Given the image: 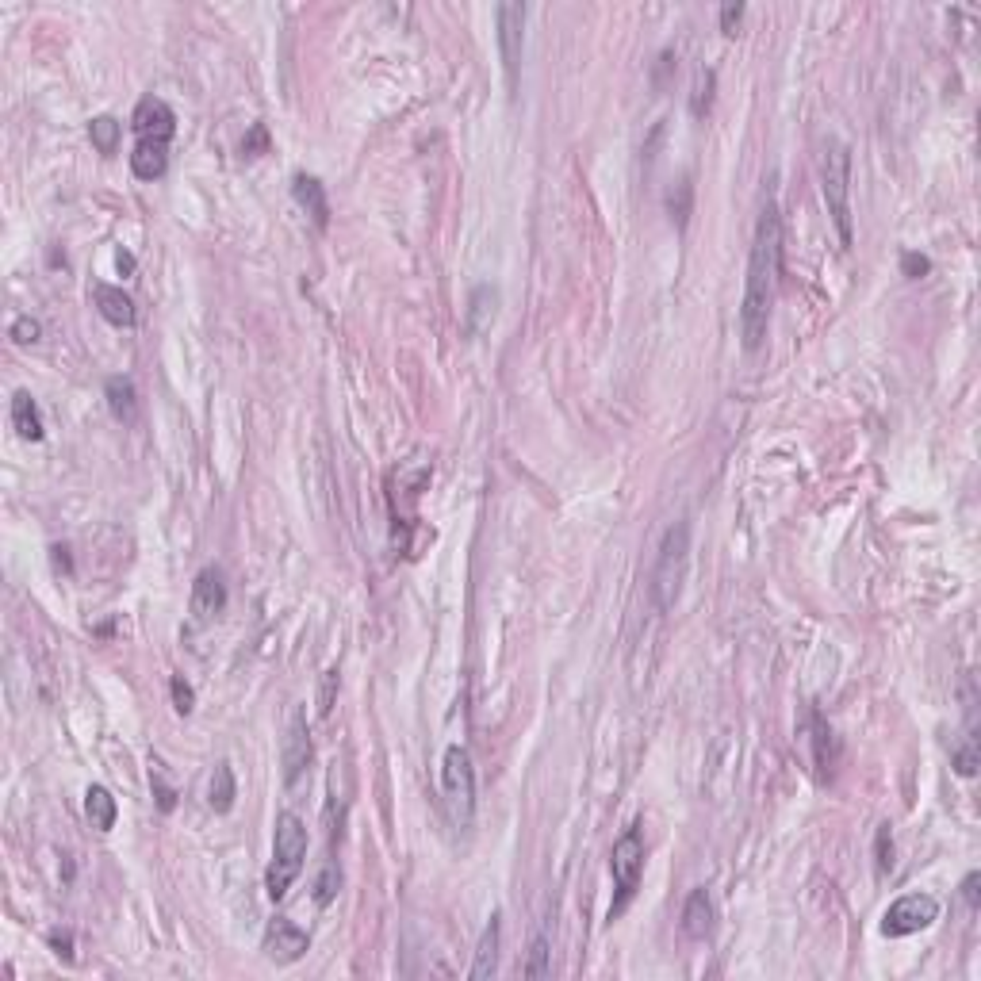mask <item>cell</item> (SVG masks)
I'll return each instance as SVG.
<instances>
[{
	"mask_svg": "<svg viewBox=\"0 0 981 981\" xmlns=\"http://www.w3.org/2000/svg\"><path fill=\"white\" fill-rule=\"evenodd\" d=\"M778 273H782V215H778L775 196H767L759 207L752 257H748V280H744V303H740V338H744L748 353H755L767 338Z\"/></svg>",
	"mask_w": 981,
	"mask_h": 981,
	"instance_id": "cell-1",
	"label": "cell"
},
{
	"mask_svg": "<svg viewBox=\"0 0 981 981\" xmlns=\"http://www.w3.org/2000/svg\"><path fill=\"white\" fill-rule=\"evenodd\" d=\"M307 863V824L296 813H280L273 828V863L265 870V890L273 901H284L288 890L296 886Z\"/></svg>",
	"mask_w": 981,
	"mask_h": 981,
	"instance_id": "cell-2",
	"label": "cell"
},
{
	"mask_svg": "<svg viewBox=\"0 0 981 981\" xmlns=\"http://www.w3.org/2000/svg\"><path fill=\"white\" fill-rule=\"evenodd\" d=\"M686 560H690V525L675 522L660 541V552H656V564H652V579H648V594H652V606L667 614L679 594H683V579H686Z\"/></svg>",
	"mask_w": 981,
	"mask_h": 981,
	"instance_id": "cell-3",
	"label": "cell"
},
{
	"mask_svg": "<svg viewBox=\"0 0 981 981\" xmlns=\"http://www.w3.org/2000/svg\"><path fill=\"white\" fill-rule=\"evenodd\" d=\"M821 188L832 227L840 234V246L851 250V242H855V230H851V150L844 142H828L821 161Z\"/></svg>",
	"mask_w": 981,
	"mask_h": 981,
	"instance_id": "cell-4",
	"label": "cell"
},
{
	"mask_svg": "<svg viewBox=\"0 0 981 981\" xmlns=\"http://www.w3.org/2000/svg\"><path fill=\"white\" fill-rule=\"evenodd\" d=\"M441 790H445V805L453 813V824L468 828L472 817H476V767H472V755L468 748L453 744L445 752V763H441Z\"/></svg>",
	"mask_w": 981,
	"mask_h": 981,
	"instance_id": "cell-5",
	"label": "cell"
},
{
	"mask_svg": "<svg viewBox=\"0 0 981 981\" xmlns=\"http://www.w3.org/2000/svg\"><path fill=\"white\" fill-rule=\"evenodd\" d=\"M610 874H614V886H617V897L614 905H610V920H617V916L629 909V901H633V893L640 886V874H644V832H640V824L625 828L617 836L614 851H610Z\"/></svg>",
	"mask_w": 981,
	"mask_h": 981,
	"instance_id": "cell-6",
	"label": "cell"
},
{
	"mask_svg": "<svg viewBox=\"0 0 981 981\" xmlns=\"http://www.w3.org/2000/svg\"><path fill=\"white\" fill-rule=\"evenodd\" d=\"M936 920H939V901L932 893H905V897H897L890 909H886V916H882V936H890V939L913 936V932L936 924Z\"/></svg>",
	"mask_w": 981,
	"mask_h": 981,
	"instance_id": "cell-7",
	"label": "cell"
},
{
	"mask_svg": "<svg viewBox=\"0 0 981 981\" xmlns=\"http://www.w3.org/2000/svg\"><path fill=\"white\" fill-rule=\"evenodd\" d=\"M495 23H499V54H502V69H506V85L514 92L518 89V66H522V43H525V4H499L495 8Z\"/></svg>",
	"mask_w": 981,
	"mask_h": 981,
	"instance_id": "cell-8",
	"label": "cell"
},
{
	"mask_svg": "<svg viewBox=\"0 0 981 981\" xmlns=\"http://www.w3.org/2000/svg\"><path fill=\"white\" fill-rule=\"evenodd\" d=\"M311 732H307V717L303 709H292L288 729H284V744H280V763H284V786H299L307 767H311Z\"/></svg>",
	"mask_w": 981,
	"mask_h": 981,
	"instance_id": "cell-9",
	"label": "cell"
},
{
	"mask_svg": "<svg viewBox=\"0 0 981 981\" xmlns=\"http://www.w3.org/2000/svg\"><path fill=\"white\" fill-rule=\"evenodd\" d=\"M307 947H311V936L299 928L296 920H288V916H276L269 920V928H265V939H261V951L269 955L273 962L280 966H292L307 955Z\"/></svg>",
	"mask_w": 981,
	"mask_h": 981,
	"instance_id": "cell-10",
	"label": "cell"
},
{
	"mask_svg": "<svg viewBox=\"0 0 981 981\" xmlns=\"http://www.w3.org/2000/svg\"><path fill=\"white\" fill-rule=\"evenodd\" d=\"M131 127H135L138 142H165L169 146V138L177 135V115L161 96H146V100H138Z\"/></svg>",
	"mask_w": 981,
	"mask_h": 981,
	"instance_id": "cell-11",
	"label": "cell"
},
{
	"mask_svg": "<svg viewBox=\"0 0 981 981\" xmlns=\"http://www.w3.org/2000/svg\"><path fill=\"white\" fill-rule=\"evenodd\" d=\"M227 610V583H223V571L204 568L192 583V617L196 621H215V617Z\"/></svg>",
	"mask_w": 981,
	"mask_h": 981,
	"instance_id": "cell-12",
	"label": "cell"
},
{
	"mask_svg": "<svg viewBox=\"0 0 981 981\" xmlns=\"http://www.w3.org/2000/svg\"><path fill=\"white\" fill-rule=\"evenodd\" d=\"M92 303H96V311H100V319L119 326V330H127V326H135V299L127 296L123 288H115V284H96L92 288Z\"/></svg>",
	"mask_w": 981,
	"mask_h": 981,
	"instance_id": "cell-13",
	"label": "cell"
},
{
	"mask_svg": "<svg viewBox=\"0 0 981 981\" xmlns=\"http://www.w3.org/2000/svg\"><path fill=\"white\" fill-rule=\"evenodd\" d=\"M499 943H502V916L495 913L491 920H487V928H483L480 947H476V962H472L468 978H472V981L495 978V970H499Z\"/></svg>",
	"mask_w": 981,
	"mask_h": 981,
	"instance_id": "cell-14",
	"label": "cell"
},
{
	"mask_svg": "<svg viewBox=\"0 0 981 981\" xmlns=\"http://www.w3.org/2000/svg\"><path fill=\"white\" fill-rule=\"evenodd\" d=\"M292 196H296V204L315 219V227L326 230L330 223V204H326V188H322L315 177H307V173H299L296 181H292Z\"/></svg>",
	"mask_w": 981,
	"mask_h": 981,
	"instance_id": "cell-15",
	"label": "cell"
},
{
	"mask_svg": "<svg viewBox=\"0 0 981 981\" xmlns=\"http://www.w3.org/2000/svg\"><path fill=\"white\" fill-rule=\"evenodd\" d=\"M709 932H713V901H709V890H694L683 905V936L706 939Z\"/></svg>",
	"mask_w": 981,
	"mask_h": 981,
	"instance_id": "cell-16",
	"label": "cell"
},
{
	"mask_svg": "<svg viewBox=\"0 0 981 981\" xmlns=\"http://www.w3.org/2000/svg\"><path fill=\"white\" fill-rule=\"evenodd\" d=\"M12 430L23 437V441H43V414H39V403L31 399V391H16L12 395Z\"/></svg>",
	"mask_w": 981,
	"mask_h": 981,
	"instance_id": "cell-17",
	"label": "cell"
},
{
	"mask_svg": "<svg viewBox=\"0 0 981 981\" xmlns=\"http://www.w3.org/2000/svg\"><path fill=\"white\" fill-rule=\"evenodd\" d=\"M169 169V146L165 142H138L131 154V173L138 181H158Z\"/></svg>",
	"mask_w": 981,
	"mask_h": 981,
	"instance_id": "cell-18",
	"label": "cell"
},
{
	"mask_svg": "<svg viewBox=\"0 0 981 981\" xmlns=\"http://www.w3.org/2000/svg\"><path fill=\"white\" fill-rule=\"evenodd\" d=\"M495 307H499V292H495L491 284H480V288L472 292V299H468V322H464L472 338H480V334L491 330V322H495Z\"/></svg>",
	"mask_w": 981,
	"mask_h": 981,
	"instance_id": "cell-19",
	"label": "cell"
},
{
	"mask_svg": "<svg viewBox=\"0 0 981 981\" xmlns=\"http://www.w3.org/2000/svg\"><path fill=\"white\" fill-rule=\"evenodd\" d=\"M104 395H108V411H112L115 422H135V418H138V391H135V384H131L127 376H112V380H108V388H104Z\"/></svg>",
	"mask_w": 981,
	"mask_h": 981,
	"instance_id": "cell-20",
	"label": "cell"
},
{
	"mask_svg": "<svg viewBox=\"0 0 981 981\" xmlns=\"http://www.w3.org/2000/svg\"><path fill=\"white\" fill-rule=\"evenodd\" d=\"M234 798H238V786H234L230 763H215L211 786H207V805H211L215 813H230V809H234Z\"/></svg>",
	"mask_w": 981,
	"mask_h": 981,
	"instance_id": "cell-21",
	"label": "cell"
},
{
	"mask_svg": "<svg viewBox=\"0 0 981 981\" xmlns=\"http://www.w3.org/2000/svg\"><path fill=\"white\" fill-rule=\"evenodd\" d=\"M85 813H89L92 828L112 832L115 817H119V805H115V798L104 790V786H89V790H85Z\"/></svg>",
	"mask_w": 981,
	"mask_h": 981,
	"instance_id": "cell-22",
	"label": "cell"
},
{
	"mask_svg": "<svg viewBox=\"0 0 981 981\" xmlns=\"http://www.w3.org/2000/svg\"><path fill=\"white\" fill-rule=\"evenodd\" d=\"M89 138L100 154H115L119 150V138H123V123L112 119V115H96L89 123Z\"/></svg>",
	"mask_w": 981,
	"mask_h": 981,
	"instance_id": "cell-23",
	"label": "cell"
},
{
	"mask_svg": "<svg viewBox=\"0 0 981 981\" xmlns=\"http://www.w3.org/2000/svg\"><path fill=\"white\" fill-rule=\"evenodd\" d=\"M713 85H717V77H713V69H698L694 73V89H690V115H698V119H706L709 108H713Z\"/></svg>",
	"mask_w": 981,
	"mask_h": 981,
	"instance_id": "cell-24",
	"label": "cell"
},
{
	"mask_svg": "<svg viewBox=\"0 0 981 981\" xmlns=\"http://www.w3.org/2000/svg\"><path fill=\"white\" fill-rule=\"evenodd\" d=\"M548 955H552V951H548V936H545V932H537L533 943H529V959H525V966H522L525 978H533V981L548 978V974H552V962H548Z\"/></svg>",
	"mask_w": 981,
	"mask_h": 981,
	"instance_id": "cell-25",
	"label": "cell"
},
{
	"mask_svg": "<svg viewBox=\"0 0 981 981\" xmlns=\"http://www.w3.org/2000/svg\"><path fill=\"white\" fill-rule=\"evenodd\" d=\"M951 767H955L962 778H974V775H978V736H974V732H970V736L962 740L959 748L951 752Z\"/></svg>",
	"mask_w": 981,
	"mask_h": 981,
	"instance_id": "cell-26",
	"label": "cell"
},
{
	"mask_svg": "<svg viewBox=\"0 0 981 981\" xmlns=\"http://www.w3.org/2000/svg\"><path fill=\"white\" fill-rule=\"evenodd\" d=\"M690 200H694V184L683 177V181L675 184V192L667 196V211H671V219L679 227H686V219H690Z\"/></svg>",
	"mask_w": 981,
	"mask_h": 981,
	"instance_id": "cell-27",
	"label": "cell"
},
{
	"mask_svg": "<svg viewBox=\"0 0 981 981\" xmlns=\"http://www.w3.org/2000/svg\"><path fill=\"white\" fill-rule=\"evenodd\" d=\"M338 886H342V870L334 867V859L322 867V874H319V882H315V901L319 905H330L334 897H338Z\"/></svg>",
	"mask_w": 981,
	"mask_h": 981,
	"instance_id": "cell-28",
	"label": "cell"
},
{
	"mask_svg": "<svg viewBox=\"0 0 981 981\" xmlns=\"http://www.w3.org/2000/svg\"><path fill=\"white\" fill-rule=\"evenodd\" d=\"M874 863H878V874H890V870H893V836H890V824H882V828H878V836H874Z\"/></svg>",
	"mask_w": 981,
	"mask_h": 981,
	"instance_id": "cell-29",
	"label": "cell"
},
{
	"mask_svg": "<svg viewBox=\"0 0 981 981\" xmlns=\"http://www.w3.org/2000/svg\"><path fill=\"white\" fill-rule=\"evenodd\" d=\"M39 334H43V326H39V319H31V315H20V319L12 322V342L31 345L39 342Z\"/></svg>",
	"mask_w": 981,
	"mask_h": 981,
	"instance_id": "cell-30",
	"label": "cell"
},
{
	"mask_svg": "<svg viewBox=\"0 0 981 981\" xmlns=\"http://www.w3.org/2000/svg\"><path fill=\"white\" fill-rule=\"evenodd\" d=\"M150 786H154V798H158V805H161V813H173V805H177V790L161 778V771H154L150 767Z\"/></svg>",
	"mask_w": 981,
	"mask_h": 981,
	"instance_id": "cell-31",
	"label": "cell"
},
{
	"mask_svg": "<svg viewBox=\"0 0 981 981\" xmlns=\"http://www.w3.org/2000/svg\"><path fill=\"white\" fill-rule=\"evenodd\" d=\"M901 273L909 276V280H920V276L932 273V261L924 253H901Z\"/></svg>",
	"mask_w": 981,
	"mask_h": 981,
	"instance_id": "cell-32",
	"label": "cell"
},
{
	"mask_svg": "<svg viewBox=\"0 0 981 981\" xmlns=\"http://www.w3.org/2000/svg\"><path fill=\"white\" fill-rule=\"evenodd\" d=\"M169 690H173V702H177V713H192V706H196V694H192V686L184 683L181 675L169 683Z\"/></svg>",
	"mask_w": 981,
	"mask_h": 981,
	"instance_id": "cell-33",
	"label": "cell"
},
{
	"mask_svg": "<svg viewBox=\"0 0 981 981\" xmlns=\"http://www.w3.org/2000/svg\"><path fill=\"white\" fill-rule=\"evenodd\" d=\"M242 150H246L250 158H257V154H265V150H269V131H265L261 123H253V127H250V135H246V142H242Z\"/></svg>",
	"mask_w": 981,
	"mask_h": 981,
	"instance_id": "cell-34",
	"label": "cell"
},
{
	"mask_svg": "<svg viewBox=\"0 0 981 981\" xmlns=\"http://www.w3.org/2000/svg\"><path fill=\"white\" fill-rule=\"evenodd\" d=\"M744 20V4H725L721 8V31L725 35H736V23Z\"/></svg>",
	"mask_w": 981,
	"mask_h": 981,
	"instance_id": "cell-35",
	"label": "cell"
},
{
	"mask_svg": "<svg viewBox=\"0 0 981 981\" xmlns=\"http://www.w3.org/2000/svg\"><path fill=\"white\" fill-rule=\"evenodd\" d=\"M978 874H966V882H962V897H966V905L970 909H978Z\"/></svg>",
	"mask_w": 981,
	"mask_h": 981,
	"instance_id": "cell-36",
	"label": "cell"
},
{
	"mask_svg": "<svg viewBox=\"0 0 981 981\" xmlns=\"http://www.w3.org/2000/svg\"><path fill=\"white\" fill-rule=\"evenodd\" d=\"M50 947H54V955L73 959V951H69V947H73V939H69V936H58V932H54V936H50Z\"/></svg>",
	"mask_w": 981,
	"mask_h": 981,
	"instance_id": "cell-37",
	"label": "cell"
},
{
	"mask_svg": "<svg viewBox=\"0 0 981 981\" xmlns=\"http://www.w3.org/2000/svg\"><path fill=\"white\" fill-rule=\"evenodd\" d=\"M115 265H119V273H131V269H135V257H131V253H119Z\"/></svg>",
	"mask_w": 981,
	"mask_h": 981,
	"instance_id": "cell-38",
	"label": "cell"
}]
</instances>
